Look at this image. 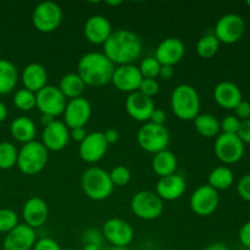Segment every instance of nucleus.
Returning a JSON list of instances; mask_svg holds the SVG:
<instances>
[{"instance_id": "4468645a", "label": "nucleus", "mask_w": 250, "mask_h": 250, "mask_svg": "<svg viewBox=\"0 0 250 250\" xmlns=\"http://www.w3.org/2000/svg\"><path fill=\"white\" fill-rule=\"evenodd\" d=\"M63 124L68 129L84 127L92 116V105L85 98H76L68 100L63 110Z\"/></svg>"}, {"instance_id": "393cba45", "label": "nucleus", "mask_w": 250, "mask_h": 250, "mask_svg": "<svg viewBox=\"0 0 250 250\" xmlns=\"http://www.w3.org/2000/svg\"><path fill=\"white\" fill-rule=\"evenodd\" d=\"M21 81L24 89H28L33 93H38L48 85V72L43 65L32 62L23 68L21 73Z\"/></svg>"}, {"instance_id": "412c9836", "label": "nucleus", "mask_w": 250, "mask_h": 250, "mask_svg": "<svg viewBox=\"0 0 250 250\" xmlns=\"http://www.w3.org/2000/svg\"><path fill=\"white\" fill-rule=\"evenodd\" d=\"M83 32L85 39L89 43L95 45H104L114 31H112L111 22L107 17L103 15H93L85 21Z\"/></svg>"}, {"instance_id": "a19ab883", "label": "nucleus", "mask_w": 250, "mask_h": 250, "mask_svg": "<svg viewBox=\"0 0 250 250\" xmlns=\"http://www.w3.org/2000/svg\"><path fill=\"white\" fill-rule=\"evenodd\" d=\"M237 190L242 199L250 202V173L244 175L237 185Z\"/></svg>"}, {"instance_id": "37998d69", "label": "nucleus", "mask_w": 250, "mask_h": 250, "mask_svg": "<svg viewBox=\"0 0 250 250\" xmlns=\"http://www.w3.org/2000/svg\"><path fill=\"white\" fill-rule=\"evenodd\" d=\"M234 112H236L234 116H236L238 120H241V121L249 120L250 119V103L247 102V100H242V102L234 107Z\"/></svg>"}, {"instance_id": "2eb2a0df", "label": "nucleus", "mask_w": 250, "mask_h": 250, "mask_svg": "<svg viewBox=\"0 0 250 250\" xmlns=\"http://www.w3.org/2000/svg\"><path fill=\"white\" fill-rule=\"evenodd\" d=\"M109 144L103 132H90L82 143H80V158L87 164H95L102 160L107 153Z\"/></svg>"}, {"instance_id": "ddd939ff", "label": "nucleus", "mask_w": 250, "mask_h": 250, "mask_svg": "<svg viewBox=\"0 0 250 250\" xmlns=\"http://www.w3.org/2000/svg\"><path fill=\"white\" fill-rule=\"evenodd\" d=\"M220 203V195L216 189L209 185L199 186L190 195L189 205L198 216H209L216 211Z\"/></svg>"}, {"instance_id": "3c124183", "label": "nucleus", "mask_w": 250, "mask_h": 250, "mask_svg": "<svg viewBox=\"0 0 250 250\" xmlns=\"http://www.w3.org/2000/svg\"><path fill=\"white\" fill-rule=\"evenodd\" d=\"M204 250H229V248L222 242H212Z\"/></svg>"}, {"instance_id": "423d86ee", "label": "nucleus", "mask_w": 250, "mask_h": 250, "mask_svg": "<svg viewBox=\"0 0 250 250\" xmlns=\"http://www.w3.org/2000/svg\"><path fill=\"white\" fill-rule=\"evenodd\" d=\"M137 142L146 153H160L170 146V132L165 126L146 122L137 133Z\"/></svg>"}, {"instance_id": "ea45409f", "label": "nucleus", "mask_w": 250, "mask_h": 250, "mask_svg": "<svg viewBox=\"0 0 250 250\" xmlns=\"http://www.w3.org/2000/svg\"><path fill=\"white\" fill-rule=\"evenodd\" d=\"M83 243L85 244H93V246H98L102 248L103 243H104V236H103V232H100L99 229H88L87 231L83 233L82 236Z\"/></svg>"}, {"instance_id": "f257e3e1", "label": "nucleus", "mask_w": 250, "mask_h": 250, "mask_svg": "<svg viewBox=\"0 0 250 250\" xmlns=\"http://www.w3.org/2000/svg\"><path fill=\"white\" fill-rule=\"evenodd\" d=\"M103 53L115 66L131 65L139 59L143 43L131 29H116L103 45Z\"/></svg>"}, {"instance_id": "de8ad7c7", "label": "nucleus", "mask_w": 250, "mask_h": 250, "mask_svg": "<svg viewBox=\"0 0 250 250\" xmlns=\"http://www.w3.org/2000/svg\"><path fill=\"white\" fill-rule=\"evenodd\" d=\"M87 134L88 132L85 131L84 127H78V128L70 129V139L78 142V143H82L83 139L87 137Z\"/></svg>"}, {"instance_id": "79ce46f5", "label": "nucleus", "mask_w": 250, "mask_h": 250, "mask_svg": "<svg viewBox=\"0 0 250 250\" xmlns=\"http://www.w3.org/2000/svg\"><path fill=\"white\" fill-rule=\"evenodd\" d=\"M34 250H62L61 249L60 244L53 238H41L36 242L34 244Z\"/></svg>"}, {"instance_id": "dca6fc26", "label": "nucleus", "mask_w": 250, "mask_h": 250, "mask_svg": "<svg viewBox=\"0 0 250 250\" xmlns=\"http://www.w3.org/2000/svg\"><path fill=\"white\" fill-rule=\"evenodd\" d=\"M142 81H143V76H142L138 66L131 63V65L116 66L114 75H112L111 83L120 92L131 94V93L138 92Z\"/></svg>"}, {"instance_id": "c03bdc74", "label": "nucleus", "mask_w": 250, "mask_h": 250, "mask_svg": "<svg viewBox=\"0 0 250 250\" xmlns=\"http://www.w3.org/2000/svg\"><path fill=\"white\" fill-rule=\"evenodd\" d=\"M237 136L244 144H250V119L246 120V121H241V126H239Z\"/></svg>"}, {"instance_id": "0eeeda50", "label": "nucleus", "mask_w": 250, "mask_h": 250, "mask_svg": "<svg viewBox=\"0 0 250 250\" xmlns=\"http://www.w3.org/2000/svg\"><path fill=\"white\" fill-rule=\"evenodd\" d=\"M131 210L138 219L151 221L163 215L164 202L155 192L139 190L132 197Z\"/></svg>"}, {"instance_id": "c756f323", "label": "nucleus", "mask_w": 250, "mask_h": 250, "mask_svg": "<svg viewBox=\"0 0 250 250\" xmlns=\"http://www.w3.org/2000/svg\"><path fill=\"white\" fill-rule=\"evenodd\" d=\"M194 127L200 136L212 138L220 134V121L211 114H199L194 120Z\"/></svg>"}, {"instance_id": "473e14b6", "label": "nucleus", "mask_w": 250, "mask_h": 250, "mask_svg": "<svg viewBox=\"0 0 250 250\" xmlns=\"http://www.w3.org/2000/svg\"><path fill=\"white\" fill-rule=\"evenodd\" d=\"M17 155L19 150L16 146L10 142H1L0 143V170H10L15 167L17 164Z\"/></svg>"}, {"instance_id": "13d9d810", "label": "nucleus", "mask_w": 250, "mask_h": 250, "mask_svg": "<svg viewBox=\"0 0 250 250\" xmlns=\"http://www.w3.org/2000/svg\"><path fill=\"white\" fill-rule=\"evenodd\" d=\"M247 5H248V6L250 7V0H248V1H247Z\"/></svg>"}, {"instance_id": "bf43d9fd", "label": "nucleus", "mask_w": 250, "mask_h": 250, "mask_svg": "<svg viewBox=\"0 0 250 250\" xmlns=\"http://www.w3.org/2000/svg\"><path fill=\"white\" fill-rule=\"evenodd\" d=\"M65 250H76V249H72V248H68V249H65Z\"/></svg>"}, {"instance_id": "4d7b16f0", "label": "nucleus", "mask_w": 250, "mask_h": 250, "mask_svg": "<svg viewBox=\"0 0 250 250\" xmlns=\"http://www.w3.org/2000/svg\"><path fill=\"white\" fill-rule=\"evenodd\" d=\"M109 250H127L126 248H116V247H112L111 249H109Z\"/></svg>"}, {"instance_id": "09e8293b", "label": "nucleus", "mask_w": 250, "mask_h": 250, "mask_svg": "<svg viewBox=\"0 0 250 250\" xmlns=\"http://www.w3.org/2000/svg\"><path fill=\"white\" fill-rule=\"evenodd\" d=\"M104 133V137H105V141L107 142V144H115L117 143V141L120 139V133L117 129L115 128H107L106 131L103 132Z\"/></svg>"}, {"instance_id": "6ab92c4d", "label": "nucleus", "mask_w": 250, "mask_h": 250, "mask_svg": "<svg viewBox=\"0 0 250 250\" xmlns=\"http://www.w3.org/2000/svg\"><path fill=\"white\" fill-rule=\"evenodd\" d=\"M125 109L131 119L138 122H148L155 109L153 98L142 94L141 92H134L128 94L125 102Z\"/></svg>"}, {"instance_id": "f704fd0d", "label": "nucleus", "mask_w": 250, "mask_h": 250, "mask_svg": "<svg viewBox=\"0 0 250 250\" xmlns=\"http://www.w3.org/2000/svg\"><path fill=\"white\" fill-rule=\"evenodd\" d=\"M110 180H111L114 187H124L129 183L132 178V173L128 167L124 165H117L109 172Z\"/></svg>"}, {"instance_id": "6e6d98bb", "label": "nucleus", "mask_w": 250, "mask_h": 250, "mask_svg": "<svg viewBox=\"0 0 250 250\" xmlns=\"http://www.w3.org/2000/svg\"><path fill=\"white\" fill-rule=\"evenodd\" d=\"M121 4L122 1H120V0H117V1H106V5H110V6H119Z\"/></svg>"}, {"instance_id": "a18cd8bd", "label": "nucleus", "mask_w": 250, "mask_h": 250, "mask_svg": "<svg viewBox=\"0 0 250 250\" xmlns=\"http://www.w3.org/2000/svg\"><path fill=\"white\" fill-rule=\"evenodd\" d=\"M166 120H167V116H166V112L164 110L154 109L153 114H151L148 122H151L154 125H159V126H165Z\"/></svg>"}, {"instance_id": "e433bc0d", "label": "nucleus", "mask_w": 250, "mask_h": 250, "mask_svg": "<svg viewBox=\"0 0 250 250\" xmlns=\"http://www.w3.org/2000/svg\"><path fill=\"white\" fill-rule=\"evenodd\" d=\"M19 225V216L11 209H0V233H9Z\"/></svg>"}, {"instance_id": "6e6552de", "label": "nucleus", "mask_w": 250, "mask_h": 250, "mask_svg": "<svg viewBox=\"0 0 250 250\" xmlns=\"http://www.w3.org/2000/svg\"><path fill=\"white\" fill-rule=\"evenodd\" d=\"M62 21V10L54 1L39 2L32 12V23L42 33L56 31Z\"/></svg>"}, {"instance_id": "a211bd4d", "label": "nucleus", "mask_w": 250, "mask_h": 250, "mask_svg": "<svg viewBox=\"0 0 250 250\" xmlns=\"http://www.w3.org/2000/svg\"><path fill=\"white\" fill-rule=\"evenodd\" d=\"M186 45L180 38L168 37L164 39L155 50L154 58L158 60L161 66H175L185 58Z\"/></svg>"}, {"instance_id": "4be33fe9", "label": "nucleus", "mask_w": 250, "mask_h": 250, "mask_svg": "<svg viewBox=\"0 0 250 250\" xmlns=\"http://www.w3.org/2000/svg\"><path fill=\"white\" fill-rule=\"evenodd\" d=\"M187 190V183L183 176L178 173L161 177L158 181L155 187V193L159 195L161 200L172 202L182 197Z\"/></svg>"}, {"instance_id": "b1692460", "label": "nucleus", "mask_w": 250, "mask_h": 250, "mask_svg": "<svg viewBox=\"0 0 250 250\" xmlns=\"http://www.w3.org/2000/svg\"><path fill=\"white\" fill-rule=\"evenodd\" d=\"M214 99L221 107L234 110V107L243 100L238 85L229 81H224L214 88Z\"/></svg>"}, {"instance_id": "052dcab7", "label": "nucleus", "mask_w": 250, "mask_h": 250, "mask_svg": "<svg viewBox=\"0 0 250 250\" xmlns=\"http://www.w3.org/2000/svg\"><path fill=\"white\" fill-rule=\"evenodd\" d=\"M0 55H1V49H0Z\"/></svg>"}, {"instance_id": "58836bf2", "label": "nucleus", "mask_w": 250, "mask_h": 250, "mask_svg": "<svg viewBox=\"0 0 250 250\" xmlns=\"http://www.w3.org/2000/svg\"><path fill=\"white\" fill-rule=\"evenodd\" d=\"M159 90H160V85H159L158 81L153 80V78H143L138 92L149 98H154L158 94Z\"/></svg>"}, {"instance_id": "c85d7f7f", "label": "nucleus", "mask_w": 250, "mask_h": 250, "mask_svg": "<svg viewBox=\"0 0 250 250\" xmlns=\"http://www.w3.org/2000/svg\"><path fill=\"white\" fill-rule=\"evenodd\" d=\"M85 87L84 82L82 78L77 75V72H68L63 75L60 80V84H59V89L63 94L66 99H76V98H81L84 93Z\"/></svg>"}, {"instance_id": "aec40b11", "label": "nucleus", "mask_w": 250, "mask_h": 250, "mask_svg": "<svg viewBox=\"0 0 250 250\" xmlns=\"http://www.w3.org/2000/svg\"><path fill=\"white\" fill-rule=\"evenodd\" d=\"M36 242V229L27 226L26 224H19L6 233L2 248L4 250H31Z\"/></svg>"}, {"instance_id": "c9c22d12", "label": "nucleus", "mask_w": 250, "mask_h": 250, "mask_svg": "<svg viewBox=\"0 0 250 250\" xmlns=\"http://www.w3.org/2000/svg\"><path fill=\"white\" fill-rule=\"evenodd\" d=\"M160 67L161 65L154 56H148V58L143 59L141 65L138 66L143 78H153V80H156V77H159Z\"/></svg>"}, {"instance_id": "5fc2aeb1", "label": "nucleus", "mask_w": 250, "mask_h": 250, "mask_svg": "<svg viewBox=\"0 0 250 250\" xmlns=\"http://www.w3.org/2000/svg\"><path fill=\"white\" fill-rule=\"evenodd\" d=\"M102 248L98 246H93V244H85L84 247H83L82 250H100Z\"/></svg>"}, {"instance_id": "5701e85b", "label": "nucleus", "mask_w": 250, "mask_h": 250, "mask_svg": "<svg viewBox=\"0 0 250 250\" xmlns=\"http://www.w3.org/2000/svg\"><path fill=\"white\" fill-rule=\"evenodd\" d=\"M49 216L48 204L42 198H29L22 208V217L27 226L39 229L46 222Z\"/></svg>"}, {"instance_id": "8fccbe9b", "label": "nucleus", "mask_w": 250, "mask_h": 250, "mask_svg": "<svg viewBox=\"0 0 250 250\" xmlns=\"http://www.w3.org/2000/svg\"><path fill=\"white\" fill-rule=\"evenodd\" d=\"M175 75V70L172 66H161L160 72H159V77L164 81H168L173 77Z\"/></svg>"}, {"instance_id": "bb28decb", "label": "nucleus", "mask_w": 250, "mask_h": 250, "mask_svg": "<svg viewBox=\"0 0 250 250\" xmlns=\"http://www.w3.org/2000/svg\"><path fill=\"white\" fill-rule=\"evenodd\" d=\"M177 166V158L168 149L160 151V153L154 154L153 160H151V167H153L154 173L158 175L160 178L176 173Z\"/></svg>"}, {"instance_id": "49530a36", "label": "nucleus", "mask_w": 250, "mask_h": 250, "mask_svg": "<svg viewBox=\"0 0 250 250\" xmlns=\"http://www.w3.org/2000/svg\"><path fill=\"white\" fill-rule=\"evenodd\" d=\"M239 241L247 248H250V221L246 222L239 229Z\"/></svg>"}, {"instance_id": "f8f14e48", "label": "nucleus", "mask_w": 250, "mask_h": 250, "mask_svg": "<svg viewBox=\"0 0 250 250\" xmlns=\"http://www.w3.org/2000/svg\"><path fill=\"white\" fill-rule=\"evenodd\" d=\"M102 232L104 238L116 248H126L134 238L133 227L127 221L117 217H112L105 221Z\"/></svg>"}, {"instance_id": "f03ea898", "label": "nucleus", "mask_w": 250, "mask_h": 250, "mask_svg": "<svg viewBox=\"0 0 250 250\" xmlns=\"http://www.w3.org/2000/svg\"><path fill=\"white\" fill-rule=\"evenodd\" d=\"M116 66L105 56L104 53L92 51L80 59L77 75L82 78L87 87H103L111 83Z\"/></svg>"}, {"instance_id": "7ed1b4c3", "label": "nucleus", "mask_w": 250, "mask_h": 250, "mask_svg": "<svg viewBox=\"0 0 250 250\" xmlns=\"http://www.w3.org/2000/svg\"><path fill=\"white\" fill-rule=\"evenodd\" d=\"M172 112L182 121H193L200 114V97L193 85L178 84L171 93Z\"/></svg>"}, {"instance_id": "39448f33", "label": "nucleus", "mask_w": 250, "mask_h": 250, "mask_svg": "<svg viewBox=\"0 0 250 250\" xmlns=\"http://www.w3.org/2000/svg\"><path fill=\"white\" fill-rule=\"evenodd\" d=\"M81 188L89 199L102 202L112 194L115 187L107 171L100 167H89L82 173Z\"/></svg>"}, {"instance_id": "72a5a7b5", "label": "nucleus", "mask_w": 250, "mask_h": 250, "mask_svg": "<svg viewBox=\"0 0 250 250\" xmlns=\"http://www.w3.org/2000/svg\"><path fill=\"white\" fill-rule=\"evenodd\" d=\"M14 105L21 111H32L37 106L36 93L28 89H19L12 98Z\"/></svg>"}, {"instance_id": "cd10ccee", "label": "nucleus", "mask_w": 250, "mask_h": 250, "mask_svg": "<svg viewBox=\"0 0 250 250\" xmlns=\"http://www.w3.org/2000/svg\"><path fill=\"white\" fill-rule=\"evenodd\" d=\"M19 71L9 60L0 59V95L10 94L19 83Z\"/></svg>"}, {"instance_id": "a878e982", "label": "nucleus", "mask_w": 250, "mask_h": 250, "mask_svg": "<svg viewBox=\"0 0 250 250\" xmlns=\"http://www.w3.org/2000/svg\"><path fill=\"white\" fill-rule=\"evenodd\" d=\"M10 133L15 141L20 143L33 142L37 136V126L33 120L27 116H19L12 120L10 125Z\"/></svg>"}, {"instance_id": "9b49d317", "label": "nucleus", "mask_w": 250, "mask_h": 250, "mask_svg": "<svg viewBox=\"0 0 250 250\" xmlns=\"http://www.w3.org/2000/svg\"><path fill=\"white\" fill-rule=\"evenodd\" d=\"M214 151L216 158L226 165L236 164L243 158L244 143L237 134L221 133L215 141Z\"/></svg>"}, {"instance_id": "4c0bfd02", "label": "nucleus", "mask_w": 250, "mask_h": 250, "mask_svg": "<svg viewBox=\"0 0 250 250\" xmlns=\"http://www.w3.org/2000/svg\"><path fill=\"white\" fill-rule=\"evenodd\" d=\"M239 126H241V120L237 119L234 115H229L220 122V128L222 133L226 134H237Z\"/></svg>"}, {"instance_id": "7c9ffc66", "label": "nucleus", "mask_w": 250, "mask_h": 250, "mask_svg": "<svg viewBox=\"0 0 250 250\" xmlns=\"http://www.w3.org/2000/svg\"><path fill=\"white\" fill-rule=\"evenodd\" d=\"M233 181L234 175L231 168L227 166H219L209 173L208 185L219 192V190L229 189L233 185Z\"/></svg>"}, {"instance_id": "603ef678", "label": "nucleus", "mask_w": 250, "mask_h": 250, "mask_svg": "<svg viewBox=\"0 0 250 250\" xmlns=\"http://www.w3.org/2000/svg\"><path fill=\"white\" fill-rule=\"evenodd\" d=\"M7 114H9V111H7L6 105H5L2 102H0V122H2L6 120Z\"/></svg>"}, {"instance_id": "864d4df0", "label": "nucleus", "mask_w": 250, "mask_h": 250, "mask_svg": "<svg viewBox=\"0 0 250 250\" xmlns=\"http://www.w3.org/2000/svg\"><path fill=\"white\" fill-rule=\"evenodd\" d=\"M54 120H56V119H54V117H51V116H46V115H42V117H41V122H42V125H43V127L50 125Z\"/></svg>"}, {"instance_id": "2f4dec72", "label": "nucleus", "mask_w": 250, "mask_h": 250, "mask_svg": "<svg viewBox=\"0 0 250 250\" xmlns=\"http://www.w3.org/2000/svg\"><path fill=\"white\" fill-rule=\"evenodd\" d=\"M220 42L214 34H205L198 41L195 50L202 59H211L220 49Z\"/></svg>"}, {"instance_id": "9d476101", "label": "nucleus", "mask_w": 250, "mask_h": 250, "mask_svg": "<svg viewBox=\"0 0 250 250\" xmlns=\"http://www.w3.org/2000/svg\"><path fill=\"white\" fill-rule=\"evenodd\" d=\"M36 107H38L41 114L51 116L54 119L63 114V110L67 104V99L63 97L59 87L49 84L36 93Z\"/></svg>"}, {"instance_id": "f3484780", "label": "nucleus", "mask_w": 250, "mask_h": 250, "mask_svg": "<svg viewBox=\"0 0 250 250\" xmlns=\"http://www.w3.org/2000/svg\"><path fill=\"white\" fill-rule=\"evenodd\" d=\"M70 129L60 120H54L43 128L42 143L48 151H61L70 143Z\"/></svg>"}, {"instance_id": "1a4fd4ad", "label": "nucleus", "mask_w": 250, "mask_h": 250, "mask_svg": "<svg viewBox=\"0 0 250 250\" xmlns=\"http://www.w3.org/2000/svg\"><path fill=\"white\" fill-rule=\"evenodd\" d=\"M246 32V22L237 14H226L217 20L214 36L220 43L233 44L243 37Z\"/></svg>"}, {"instance_id": "20e7f679", "label": "nucleus", "mask_w": 250, "mask_h": 250, "mask_svg": "<svg viewBox=\"0 0 250 250\" xmlns=\"http://www.w3.org/2000/svg\"><path fill=\"white\" fill-rule=\"evenodd\" d=\"M49 151L42 142L33 141L22 146L17 155L16 166L23 175L36 176L46 167Z\"/></svg>"}]
</instances>
